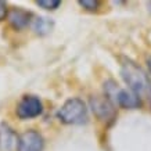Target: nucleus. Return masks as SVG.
<instances>
[{
	"label": "nucleus",
	"instance_id": "f257e3e1",
	"mask_svg": "<svg viewBox=\"0 0 151 151\" xmlns=\"http://www.w3.org/2000/svg\"><path fill=\"white\" fill-rule=\"evenodd\" d=\"M121 73H122V78L126 82V85L130 87V90L133 93H136L137 96L144 94L151 89V82L150 79L147 78L144 71L130 60L125 61L122 64Z\"/></svg>",
	"mask_w": 151,
	"mask_h": 151
},
{
	"label": "nucleus",
	"instance_id": "f03ea898",
	"mask_svg": "<svg viewBox=\"0 0 151 151\" xmlns=\"http://www.w3.org/2000/svg\"><path fill=\"white\" fill-rule=\"evenodd\" d=\"M57 115L60 121L67 125H81L87 119L86 104L79 99H69L60 108Z\"/></svg>",
	"mask_w": 151,
	"mask_h": 151
},
{
	"label": "nucleus",
	"instance_id": "7ed1b4c3",
	"mask_svg": "<svg viewBox=\"0 0 151 151\" xmlns=\"http://www.w3.org/2000/svg\"><path fill=\"white\" fill-rule=\"evenodd\" d=\"M104 90H105V97L108 100L114 101L115 104L125 107V108H137L140 105V99L136 93L128 92L124 90L114 82V81H108L104 85Z\"/></svg>",
	"mask_w": 151,
	"mask_h": 151
},
{
	"label": "nucleus",
	"instance_id": "20e7f679",
	"mask_svg": "<svg viewBox=\"0 0 151 151\" xmlns=\"http://www.w3.org/2000/svg\"><path fill=\"white\" fill-rule=\"evenodd\" d=\"M43 111L42 101L35 96H25L17 105V115L21 119H31L39 116Z\"/></svg>",
	"mask_w": 151,
	"mask_h": 151
},
{
	"label": "nucleus",
	"instance_id": "39448f33",
	"mask_svg": "<svg viewBox=\"0 0 151 151\" xmlns=\"http://www.w3.org/2000/svg\"><path fill=\"white\" fill-rule=\"evenodd\" d=\"M43 137L35 130H28L19 136L17 151H42Z\"/></svg>",
	"mask_w": 151,
	"mask_h": 151
},
{
	"label": "nucleus",
	"instance_id": "423d86ee",
	"mask_svg": "<svg viewBox=\"0 0 151 151\" xmlns=\"http://www.w3.org/2000/svg\"><path fill=\"white\" fill-rule=\"evenodd\" d=\"M19 137L7 124L0 125V151H15Z\"/></svg>",
	"mask_w": 151,
	"mask_h": 151
},
{
	"label": "nucleus",
	"instance_id": "0eeeda50",
	"mask_svg": "<svg viewBox=\"0 0 151 151\" xmlns=\"http://www.w3.org/2000/svg\"><path fill=\"white\" fill-rule=\"evenodd\" d=\"M90 104H92L93 112L99 116L103 121H107V119L114 118V108L111 105L110 100L107 97H101V96H96L92 97L90 100Z\"/></svg>",
	"mask_w": 151,
	"mask_h": 151
},
{
	"label": "nucleus",
	"instance_id": "6e6552de",
	"mask_svg": "<svg viewBox=\"0 0 151 151\" xmlns=\"http://www.w3.org/2000/svg\"><path fill=\"white\" fill-rule=\"evenodd\" d=\"M31 17H32V14L22 9H13L10 10L9 14H7L9 22L15 29H22V28L27 27L28 24L31 22Z\"/></svg>",
	"mask_w": 151,
	"mask_h": 151
},
{
	"label": "nucleus",
	"instance_id": "1a4fd4ad",
	"mask_svg": "<svg viewBox=\"0 0 151 151\" xmlns=\"http://www.w3.org/2000/svg\"><path fill=\"white\" fill-rule=\"evenodd\" d=\"M51 27H53V22H51L50 19L43 18V17L36 18L35 21H33V31H35L36 33H39V35H45V33H47L51 29Z\"/></svg>",
	"mask_w": 151,
	"mask_h": 151
},
{
	"label": "nucleus",
	"instance_id": "9d476101",
	"mask_svg": "<svg viewBox=\"0 0 151 151\" xmlns=\"http://www.w3.org/2000/svg\"><path fill=\"white\" fill-rule=\"evenodd\" d=\"M37 6H40L42 9H46V10H55L61 4L60 0H39L36 1Z\"/></svg>",
	"mask_w": 151,
	"mask_h": 151
},
{
	"label": "nucleus",
	"instance_id": "9b49d317",
	"mask_svg": "<svg viewBox=\"0 0 151 151\" xmlns=\"http://www.w3.org/2000/svg\"><path fill=\"white\" fill-rule=\"evenodd\" d=\"M79 4L85 7L86 10H96L99 7V1H94V0H83V1H79Z\"/></svg>",
	"mask_w": 151,
	"mask_h": 151
},
{
	"label": "nucleus",
	"instance_id": "f8f14e48",
	"mask_svg": "<svg viewBox=\"0 0 151 151\" xmlns=\"http://www.w3.org/2000/svg\"><path fill=\"white\" fill-rule=\"evenodd\" d=\"M7 14H9V11H7V4H6L4 1H0V21L4 19L6 17H7Z\"/></svg>",
	"mask_w": 151,
	"mask_h": 151
},
{
	"label": "nucleus",
	"instance_id": "ddd939ff",
	"mask_svg": "<svg viewBox=\"0 0 151 151\" xmlns=\"http://www.w3.org/2000/svg\"><path fill=\"white\" fill-rule=\"evenodd\" d=\"M148 67H150V69H151V58H148Z\"/></svg>",
	"mask_w": 151,
	"mask_h": 151
},
{
	"label": "nucleus",
	"instance_id": "4468645a",
	"mask_svg": "<svg viewBox=\"0 0 151 151\" xmlns=\"http://www.w3.org/2000/svg\"><path fill=\"white\" fill-rule=\"evenodd\" d=\"M148 9H150V11H151V3H148Z\"/></svg>",
	"mask_w": 151,
	"mask_h": 151
}]
</instances>
